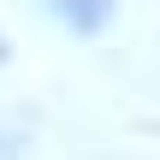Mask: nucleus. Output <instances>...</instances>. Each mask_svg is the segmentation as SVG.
I'll return each mask as SVG.
<instances>
[{"label": "nucleus", "instance_id": "1", "mask_svg": "<svg viewBox=\"0 0 160 160\" xmlns=\"http://www.w3.org/2000/svg\"><path fill=\"white\" fill-rule=\"evenodd\" d=\"M113 6H119V0H53V18L71 24L77 36H89V30H101V24L113 18Z\"/></svg>", "mask_w": 160, "mask_h": 160}, {"label": "nucleus", "instance_id": "2", "mask_svg": "<svg viewBox=\"0 0 160 160\" xmlns=\"http://www.w3.org/2000/svg\"><path fill=\"white\" fill-rule=\"evenodd\" d=\"M0 160H18V142H12L6 131H0Z\"/></svg>", "mask_w": 160, "mask_h": 160}, {"label": "nucleus", "instance_id": "3", "mask_svg": "<svg viewBox=\"0 0 160 160\" xmlns=\"http://www.w3.org/2000/svg\"><path fill=\"white\" fill-rule=\"evenodd\" d=\"M6 59H12V42H6V36H0V65H6Z\"/></svg>", "mask_w": 160, "mask_h": 160}]
</instances>
